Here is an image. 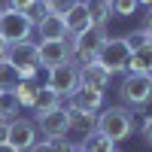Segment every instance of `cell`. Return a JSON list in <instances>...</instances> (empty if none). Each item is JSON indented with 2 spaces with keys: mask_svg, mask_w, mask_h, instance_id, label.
Returning <instances> with one entry per match:
<instances>
[{
  "mask_svg": "<svg viewBox=\"0 0 152 152\" xmlns=\"http://www.w3.org/2000/svg\"><path fill=\"white\" fill-rule=\"evenodd\" d=\"M28 152H52V143H49V140H43V143H34Z\"/></svg>",
  "mask_w": 152,
  "mask_h": 152,
  "instance_id": "cell-29",
  "label": "cell"
},
{
  "mask_svg": "<svg viewBox=\"0 0 152 152\" xmlns=\"http://www.w3.org/2000/svg\"><path fill=\"white\" fill-rule=\"evenodd\" d=\"M34 31H37L40 40H70V34H67L61 15H43L40 21L34 24Z\"/></svg>",
  "mask_w": 152,
  "mask_h": 152,
  "instance_id": "cell-13",
  "label": "cell"
},
{
  "mask_svg": "<svg viewBox=\"0 0 152 152\" xmlns=\"http://www.w3.org/2000/svg\"><path fill=\"white\" fill-rule=\"evenodd\" d=\"M113 73L107 67H100L97 61H85V64H79V85L82 88H94V91H104V88L110 85Z\"/></svg>",
  "mask_w": 152,
  "mask_h": 152,
  "instance_id": "cell-11",
  "label": "cell"
},
{
  "mask_svg": "<svg viewBox=\"0 0 152 152\" xmlns=\"http://www.w3.org/2000/svg\"><path fill=\"white\" fill-rule=\"evenodd\" d=\"M0 9H3V0H0Z\"/></svg>",
  "mask_w": 152,
  "mask_h": 152,
  "instance_id": "cell-35",
  "label": "cell"
},
{
  "mask_svg": "<svg viewBox=\"0 0 152 152\" xmlns=\"http://www.w3.org/2000/svg\"><path fill=\"white\" fill-rule=\"evenodd\" d=\"M107 28H100V24H88L85 31L79 34H73V40H70V49H73V64L79 67L85 64V61H94L97 55V49L107 43Z\"/></svg>",
  "mask_w": 152,
  "mask_h": 152,
  "instance_id": "cell-3",
  "label": "cell"
},
{
  "mask_svg": "<svg viewBox=\"0 0 152 152\" xmlns=\"http://www.w3.org/2000/svg\"><path fill=\"white\" fill-rule=\"evenodd\" d=\"M37 91H40V82H37V76H21V79L15 82V88H12V94H15V100L24 107H34V97Z\"/></svg>",
  "mask_w": 152,
  "mask_h": 152,
  "instance_id": "cell-17",
  "label": "cell"
},
{
  "mask_svg": "<svg viewBox=\"0 0 152 152\" xmlns=\"http://www.w3.org/2000/svg\"><path fill=\"white\" fill-rule=\"evenodd\" d=\"M128 58H131V46L125 43V37H107V43L97 49L94 61L100 67H107L113 76L116 73H125V67H128Z\"/></svg>",
  "mask_w": 152,
  "mask_h": 152,
  "instance_id": "cell-4",
  "label": "cell"
},
{
  "mask_svg": "<svg viewBox=\"0 0 152 152\" xmlns=\"http://www.w3.org/2000/svg\"><path fill=\"white\" fill-rule=\"evenodd\" d=\"M0 152H18L15 146H9V143H0Z\"/></svg>",
  "mask_w": 152,
  "mask_h": 152,
  "instance_id": "cell-32",
  "label": "cell"
},
{
  "mask_svg": "<svg viewBox=\"0 0 152 152\" xmlns=\"http://www.w3.org/2000/svg\"><path fill=\"white\" fill-rule=\"evenodd\" d=\"M37 119H40V131L46 134V140H61V137L70 134V119H67L64 107H55V110H49Z\"/></svg>",
  "mask_w": 152,
  "mask_h": 152,
  "instance_id": "cell-10",
  "label": "cell"
},
{
  "mask_svg": "<svg viewBox=\"0 0 152 152\" xmlns=\"http://www.w3.org/2000/svg\"><path fill=\"white\" fill-rule=\"evenodd\" d=\"M6 143L15 146L18 152H28L34 143H37V125L34 119H24V116H15L6 128Z\"/></svg>",
  "mask_w": 152,
  "mask_h": 152,
  "instance_id": "cell-9",
  "label": "cell"
},
{
  "mask_svg": "<svg viewBox=\"0 0 152 152\" xmlns=\"http://www.w3.org/2000/svg\"><path fill=\"white\" fill-rule=\"evenodd\" d=\"M37 58H40V67H46V70L61 67V64H73L70 40H40L37 43Z\"/></svg>",
  "mask_w": 152,
  "mask_h": 152,
  "instance_id": "cell-6",
  "label": "cell"
},
{
  "mask_svg": "<svg viewBox=\"0 0 152 152\" xmlns=\"http://www.w3.org/2000/svg\"><path fill=\"white\" fill-rule=\"evenodd\" d=\"M61 18H64V28H67L70 37H73V34H79V31H85L88 24H91V21H88V12H85V3H82V0H79V3H76L70 12H64Z\"/></svg>",
  "mask_w": 152,
  "mask_h": 152,
  "instance_id": "cell-18",
  "label": "cell"
},
{
  "mask_svg": "<svg viewBox=\"0 0 152 152\" xmlns=\"http://www.w3.org/2000/svg\"><path fill=\"white\" fill-rule=\"evenodd\" d=\"M104 137H110L113 143H122L134 134V113L128 107H110L97 113V128Z\"/></svg>",
  "mask_w": 152,
  "mask_h": 152,
  "instance_id": "cell-1",
  "label": "cell"
},
{
  "mask_svg": "<svg viewBox=\"0 0 152 152\" xmlns=\"http://www.w3.org/2000/svg\"><path fill=\"white\" fill-rule=\"evenodd\" d=\"M18 79H21V73L12 67L6 58H0V91H12Z\"/></svg>",
  "mask_w": 152,
  "mask_h": 152,
  "instance_id": "cell-22",
  "label": "cell"
},
{
  "mask_svg": "<svg viewBox=\"0 0 152 152\" xmlns=\"http://www.w3.org/2000/svg\"><path fill=\"white\" fill-rule=\"evenodd\" d=\"M85 12H88V21L107 28V21L113 18V0H82Z\"/></svg>",
  "mask_w": 152,
  "mask_h": 152,
  "instance_id": "cell-16",
  "label": "cell"
},
{
  "mask_svg": "<svg viewBox=\"0 0 152 152\" xmlns=\"http://www.w3.org/2000/svg\"><path fill=\"white\" fill-rule=\"evenodd\" d=\"M67 107L85 110V113H100L104 110V91H94V88H76V91L67 97Z\"/></svg>",
  "mask_w": 152,
  "mask_h": 152,
  "instance_id": "cell-12",
  "label": "cell"
},
{
  "mask_svg": "<svg viewBox=\"0 0 152 152\" xmlns=\"http://www.w3.org/2000/svg\"><path fill=\"white\" fill-rule=\"evenodd\" d=\"M6 61L15 67L21 76H37L40 70V58H37V43L24 40V43H12L9 52H6Z\"/></svg>",
  "mask_w": 152,
  "mask_h": 152,
  "instance_id": "cell-7",
  "label": "cell"
},
{
  "mask_svg": "<svg viewBox=\"0 0 152 152\" xmlns=\"http://www.w3.org/2000/svg\"><path fill=\"white\" fill-rule=\"evenodd\" d=\"M49 143H52V152H73V146H76V143L67 140V137H61V140H49Z\"/></svg>",
  "mask_w": 152,
  "mask_h": 152,
  "instance_id": "cell-26",
  "label": "cell"
},
{
  "mask_svg": "<svg viewBox=\"0 0 152 152\" xmlns=\"http://www.w3.org/2000/svg\"><path fill=\"white\" fill-rule=\"evenodd\" d=\"M140 131H143V140H146V146H152V116H146V119H143Z\"/></svg>",
  "mask_w": 152,
  "mask_h": 152,
  "instance_id": "cell-27",
  "label": "cell"
},
{
  "mask_svg": "<svg viewBox=\"0 0 152 152\" xmlns=\"http://www.w3.org/2000/svg\"><path fill=\"white\" fill-rule=\"evenodd\" d=\"M137 3H140V6H146V9H149V6H152V0H137Z\"/></svg>",
  "mask_w": 152,
  "mask_h": 152,
  "instance_id": "cell-33",
  "label": "cell"
},
{
  "mask_svg": "<svg viewBox=\"0 0 152 152\" xmlns=\"http://www.w3.org/2000/svg\"><path fill=\"white\" fill-rule=\"evenodd\" d=\"M119 97L125 107L143 110L152 104V76L149 73H125V79L119 82Z\"/></svg>",
  "mask_w": 152,
  "mask_h": 152,
  "instance_id": "cell-2",
  "label": "cell"
},
{
  "mask_svg": "<svg viewBox=\"0 0 152 152\" xmlns=\"http://www.w3.org/2000/svg\"><path fill=\"white\" fill-rule=\"evenodd\" d=\"M125 43H128L131 49H140V46H146V43H152V37L143 31V28H137V31H128L125 34Z\"/></svg>",
  "mask_w": 152,
  "mask_h": 152,
  "instance_id": "cell-24",
  "label": "cell"
},
{
  "mask_svg": "<svg viewBox=\"0 0 152 152\" xmlns=\"http://www.w3.org/2000/svg\"><path fill=\"white\" fill-rule=\"evenodd\" d=\"M34 34V21L18 9H0V37L12 46V43H24Z\"/></svg>",
  "mask_w": 152,
  "mask_h": 152,
  "instance_id": "cell-5",
  "label": "cell"
},
{
  "mask_svg": "<svg viewBox=\"0 0 152 152\" xmlns=\"http://www.w3.org/2000/svg\"><path fill=\"white\" fill-rule=\"evenodd\" d=\"M79 0H43V6L49 15H64V12H70Z\"/></svg>",
  "mask_w": 152,
  "mask_h": 152,
  "instance_id": "cell-23",
  "label": "cell"
},
{
  "mask_svg": "<svg viewBox=\"0 0 152 152\" xmlns=\"http://www.w3.org/2000/svg\"><path fill=\"white\" fill-rule=\"evenodd\" d=\"M73 152H85V149H82V143H76V146H73Z\"/></svg>",
  "mask_w": 152,
  "mask_h": 152,
  "instance_id": "cell-34",
  "label": "cell"
},
{
  "mask_svg": "<svg viewBox=\"0 0 152 152\" xmlns=\"http://www.w3.org/2000/svg\"><path fill=\"white\" fill-rule=\"evenodd\" d=\"M64 110H67V119H70V131L91 134L97 128V113H85V110H76V107H64Z\"/></svg>",
  "mask_w": 152,
  "mask_h": 152,
  "instance_id": "cell-15",
  "label": "cell"
},
{
  "mask_svg": "<svg viewBox=\"0 0 152 152\" xmlns=\"http://www.w3.org/2000/svg\"><path fill=\"white\" fill-rule=\"evenodd\" d=\"M6 128H9V122H0V143H6Z\"/></svg>",
  "mask_w": 152,
  "mask_h": 152,
  "instance_id": "cell-30",
  "label": "cell"
},
{
  "mask_svg": "<svg viewBox=\"0 0 152 152\" xmlns=\"http://www.w3.org/2000/svg\"><path fill=\"white\" fill-rule=\"evenodd\" d=\"M61 100L64 97H58L49 85H40V91H37V97H34V113L37 116H43V113H49V110H55V107H61Z\"/></svg>",
  "mask_w": 152,
  "mask_h": 152,
  "instance_id": "cell-19",
  "label": "cell"
},
{
  "mask_svg": "<svg viewBox=\"0 0 152 152\" xmlns=\"http://www.w3.org/2000/svg\"><path fill=\"white\" fill-rule=\"evenodd\" d=\"M137 0H113V15H122V18H128L137 12Z\"/></svg>",
  "mask_w": 152,
  "mask_h": 152,
  "instance_id": "cell-25",
  "label": "cell"
},
{
  "mask_svg": "<svg viewBox=\"0 0 152 152\" xmlns=\"http://www.w3.org/2000/svg\"><path fill=\"white\" fill-rule=\"evenodd\" d=\"M21 113V104L15 100L12 91H0V122H12Z\"/></svg>",
  "mask_w": 152,
  "mask_h": 152,
  "instance_id": "cell-21",
  "label": "cell"
},
{
  "mask_svg": "<svg viewBox=\"0 0 152 152\" xmlns=\"http://www.w3.org/2000/svg\"><path fill=\"white\" fill-rule=\"evenodd\" d=\"M125 73H149L152 76V43H146L140 49H131V58H128Z\"/></svg>",
  "mask_w": 152,
  "mask_h": 152,
  "instance_id": "cell-14",
  "label": "cell"
},
{
  "mask_svg": "<svg viewBox=\"0 0 152 152\" xmlns=\"http://www.w3.org/2000/svg\"><path fill=\"white\" fill-rule=\"evenodd\" d=\"M46 85L52 88L58 97H70L76 88H79V67L76 64H61V67H52L46 76Z\"/></svg>",
  "mask_w": 152,
  "mask_h": 152,
  "instance_id": "cell-8",
  "label": "cell"
},
{
  "mask_svg": "<svg viewBox=\"0 0 152 152\" xmlns=\"http://www.w3.org/2000/svg\"><path fill=\"white\" fill-rule=\"evenodd\" d=\"M140 28H143V31H146V34L152 37V6L146 9V15H143V24H140Z\"/></svg>",
  "mask_w": 152,
  "mask_h": 152,
  "instance_id": "cell-28",
  "label": "cell"
},
{
  "mask_svg": "<svg viewBox=\"0 0 152 152\" xmlns=\"http://www.w3.org/2000/svg\"><path fill=\"white\" fill-rule=\"evenodd\" d=\"M82 149L85 152H116V143H113L110 137H104L100 131H91V134H85Z\"/></svg>",
  "mask_w": 152,
  "mask_h": 152,
  "instance_id": "cell-20",
  "label": "cell"
},
{
  "mask_svg": "<svg viewBox=\"0 0 152 152\" xmlns=\"http://www.w3.org/2000/svg\"><path fill=\"white\" fill-rule=\"evenodd\" d=\"M6 52H9V43L3 40V37H0V58H6Z\"/></svg>",
  "mask_w": 152,
  "mask_h": 152,
  "instance_id": "cell-31",
  "label": "cell"
}]
</instances>
